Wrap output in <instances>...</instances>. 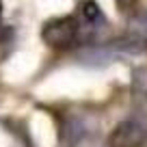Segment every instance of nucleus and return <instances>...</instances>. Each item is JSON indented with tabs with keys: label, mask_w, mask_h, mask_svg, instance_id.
<instances>
[{
	"label": "nucleus",
	"mask_w": 147,
	"mask_h": 147,
	"mask_svg": "<svg viewBox=\"0 0 147 147\" xmlns=\"http://www.w3.org/2000/svg\"><path fill=\"white\" fill-rule=\"evenodd\" d=\"M41 37H43V41L50 48H54V50H69V48L78 46L80 41H87L76 13L54 18L50 22H46L41 28Z\"/></svg>",
	"instance_id": "nucleus-1"
},
{
	"label": "nucleus",
	"mask_w": 147,
	"mask_h": 147,
	"mask_svg": "<svg viewBox=\"0 0 147 147\" xmlns=\"http://www.w3.org/2000/svg\"><path fill=\"white\" fill-rule=\"evenodd\" d=\"M147 141V113H132L108 136V147H141Z\"/></svg>",
	"instance_id": "nucleus-2"
},
{
	"label": "nucleus",
	"mask_w": 147,
	"mask_h": 147,
	"mask_svg": "<svg viewBox=\"0 0 147 147\" xmlns=\"http://www.w3.org/2000/svg\"><path fill=\"white\" fill-rule=\"evenodd\" d=\"M76 18H78L80 28H82V32H84L87 39H89L91 32H97L106 24L104 13H102V9L97 7L95 0H80L78 9H76Z\"/></svg>",
	"instance_id": "nucleus-3"
},
{
	"label": "nucleus",
	"mask_w": 147,
	"mask_h": 147,
	"mask_svg": "<svg viewBox=\"0 0 147 147\" xmlns=\"http://www.w3.org/2000/svg\"><path fill=\"white\" fill-rule=\"evenodd\" d=\"M130 43L134 46V50H147V11H143L141 15L130 22L128 28V37H125Z\"/></svg>",
	"instance_id": "nucleus-4"
},
{
	"label": "nucleus",
	"mask_w": 147,
	"mask_h": 147,
	"mask_svg": "<svg viewBox=\"0 0 147 147\" xmlns=\"http://www.w3.org/2000/svg\"><path fill=\"white\" fill-rule=\"evenodd\" d=\"M134 7H136V0H117V9H119L121 13H128Z\"/></svg>",
	"instance_id": "nucleus-5"
},
{
	"label": "nucleus",
	"mask_w": 147,
	"mask_h": 147,
	"mask_svg": "<svg viewBox=\"0 0 147 147\" xmlns=\"http://www.w3.org/2000/svg\"><path fill=\"white\" fill-rule=\"evenodd\" d=\"M5 37H2V2H0V41H2Z\"/></svg>",
	"instance_id": "nucleus-6"
}]
</instances>
